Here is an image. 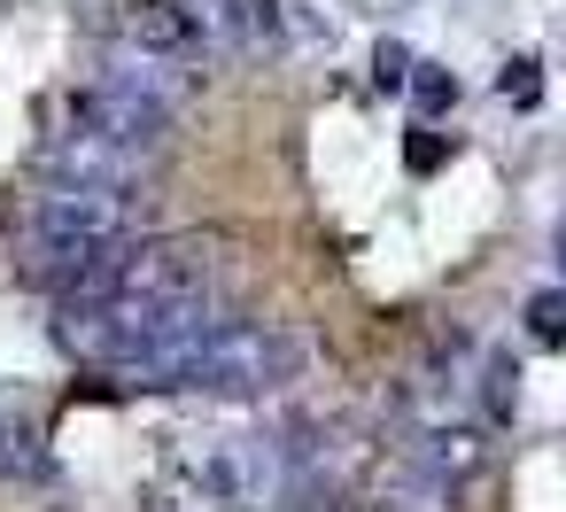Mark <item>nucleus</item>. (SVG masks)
Wrapping results in <instances>:
<instances>
[{
    "instance_id": "nucleus-1",
    "label": "nucleus",
    "mask_w": 566,
    "mask_h": 512,
    "mask_svg": "<svg viewBox=\"0 0 566 512\" xmlns=\"http://www.w3.org/2000/svg\"><path fill=\"white\" fill-rule=\"evenodd\" d=\"M303 373V342L280 334V326H256V318H218L195 349H179L156 388H202V396H264V388H287Z\"/></svg>"
},
{
    "instance_id": "nucleus-2",
    "label": "nucleus",
    "mask_w": 566,
    "mask_h": 512,
    "mask_svg": "<svg viewBox=\"0 0 566 512\" xmlns=\"http://www.w3.org/2000/svg\"><path fill=\"white\" fill-rule=\"evenodd\" d=\"M40 171H48V187H125V195H140V179L156 171V156H140V148H117V140H102V133H55L48 148H40Z\"/></svg>"
},
{
    "instance_id": "nucleus-8",
    "label": "nucleus",
    "mask_w": 566,
    "mask_h": 512,
    "mask_svg": "<svg viewBox=\"0 0 566 512\" xmlns=\"http://www.w3.org/2000/svg\"><path fill=\"white\" fill-rule=\"evenodd\" d=\"M535 334H543V342L566 334V295H543V303H535Z\"/></svg>"
},
{
    "instance_id": "nucleus-6",
    "label": "nucleus",
    "mask_w": 566,
    "mask_h": 512,
    "mask_svg": "<svg viewBox=\"0 0 566 512\" xmlns=\"http://www.w3.org/2000/svg\"><path fill=\"white\" fill-rule=\"evenodd\" d=\"M0 473H40V435L17 411H0Z\"/></svg>"
},
{
    "instance_id": "nucleus-5",
    "label": "nucleus",
    "mask_w": 566,
    "mask_h": 512,
    "mask_svg": "<svg viewBox=\"0 0 566 512\" xmlns=\"http://www.w3.org/2000/svg\"><path fill=\"white\" fill-rule=\"evenodd\" d=\"M218 24H226L233 48H249V55L280 48V9H272V0H218Z\"/></svg>"
},
{
    "instance_id": "nucleus-10",
    "label": "nucleus",
    "mask_w": 566,
    "mask_h": 512,
    "mask_svg": "<svg viewBox=\"0 0 566 512\" xmlns=\"http://www.w3.org/2000/svg\"><path fill=\"white\" fill-rule=\"evenodd\" d=\"M419 102H427V109H442V102H458V79H442V71H427V79H419Z\"/></svg>"
},
{
    "instance_id": "nucleus-7",
    "label": "nucleus",
    "mask_w": 566,
    "mask_h": 512,
    "mask_svg": "<svg viewBox=\"0 0 566 512\" xmlns=\"http://www.w3.org/2000/svg\"><path fill=\"white\" fill-rule=\"evenodd\" d=\"M373 79H380V86H403V79H411V55H403V48H380V55H373Z\"/></svg>"
},
{
    "instance_id": "nucleus-9",
    "label": "nucleus",
    "mask_w": 566,
    "mask_h": 512,
    "mask_svg": "<svg viewBox=\"0 0 566 512\" xmlns=\"http://www.w3.org/2000/svg\"><path fill=\"white\" fill-rule=\"evenodd\" d=\"M504 94H512V102H535V63H527V55L504 71Z\"/></svg>"
},
{
    "instance_id": "nucleus-3",
    "label": "nucleus",
    "mask_w": 566,
    "mask_h": 512,
    "mask_svg": "<svg viewBox=\"0 0 566 512\" xmlns=\"http://www.w3.org/2000/svg\"><path fill=\"white\" fill-rule=\"evenodd\" d=\"M109 32H117V48L156 55V63H187L202 48V17L187 9V0H117Z\"/></svg>"
},
{
    "instance_id": "nucleus-11",
    "label": "nucleus",
    "mask_w": 566,
    "mask_h": 512,
    "mask_svg": "<svg viewBox=\"0 0 566 512\" xmlns=\"http://www.w3.org/2000/svg\"><path fill=\"white\" fill-rule=\"evenodd\" d=\"M558 249H566V226H558Z\"/></svg>"
},
{
    "instance_id": "nucleus-4",
    "label": "nucleus",
    "mask_w": 566,
    "mask_h": 512,
    "mask_svg": "<svg viewBox=\"0 0 566 512\" xmlns=\"http://www.w3.org/2000/svg\"><path fill=\"white\" fill-rule=\"evenodd\" d=\"M102 86H117V94L148 102V109L179 117V102L195 94V71H179V63H156V55H133V48H117V55H109V71H102Z\"/></svg>"
}]
</instances>
